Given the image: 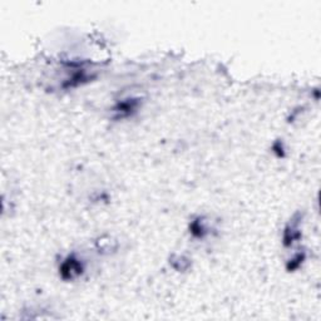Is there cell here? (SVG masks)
Instances as JSON below:
<instances>
[{
  "label": "cell",
  "instance_id": "cell-1",
  "mask_svg": "<svg viewBox=\"0 0 321 321\" xmlns=\"http://www.w3.org/2000/svg\"><path fill=\"white\" fill-rule=\"evenodd\" d=\"M82 272V265L79 263L78 260H75V258H68L67 261L63 263V266H62V276H63L64 278H74L78 276V275H81Z\"/></svg>",
  "mask_w": 321,
  "mask_h": 321
}]
</instances>
